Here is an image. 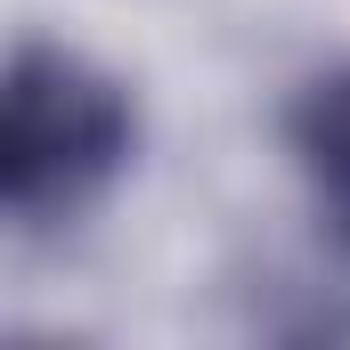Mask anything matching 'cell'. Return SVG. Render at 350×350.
Masks as SVG:
<instances>
[{"mask_svg":"<svg viewBox=\"0 0 350 350\" xmlns=\"http://www.w3.org/2000/svg\"><path fill=\"white\" fill-rule=\"evenodd\" d=\"M139 163V98L90 49L25 33L0 82V220L16 245H49Z\"/></svg>","mask_w":350,"mask_h":350,"instance_id":"obj_1","label":"cell"},{"mask_svg":"<svg viewBox=\"0 0 350 350\" xmlns=\"http://www.w3.org/2000/svg\"><path fill=\"white\" fill-rule=\"evenodd\" d=\"M285 155L310 187L326 237L350 253V66H326L293 90L285 106Z\"/></svg>","mask_w":350,"mask_h":350,"instance_id":"obj_2","label":"cell"}]
</instances>
